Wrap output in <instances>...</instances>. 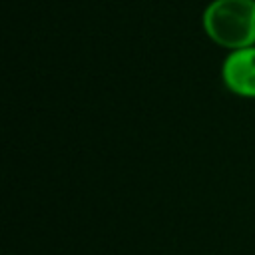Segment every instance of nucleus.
<instances>
[{
  "label": "nucleus",
  "instance_id": "f257e3e1",
  "mask_svg": "<svg viewBox=\"0 0 255 255\" xmlns=\"http://www.w3.org/2000/svg\"><path fill=\"white\" fill-rule=\"evenodd\" d=\"M201 28L225 52L255 46V0H211L201 12Z\"/></svg>",
  "mask_w": 255,
  "mask_h": 255
},
{
  "label": "nucleus",
  "instance_id": "f03ea898",
  "mask_svg": "<svg viewBox=\"0 0 255 255\" xmlns=\"http://www.w3.org/2000/svg\"><path fill=\"white\" fill-rule=\"evenodd\" d=\"M221 82L233 96L255 100V46L225 54L221 62Z\"/></svg>",
  "mask_w": 255,
  "mask_h": 255
}]
</instances>
